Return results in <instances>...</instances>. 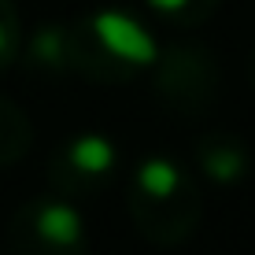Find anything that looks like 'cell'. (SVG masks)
I'll use <instances>...</instances> for the list:
<instances>
[{
    "label": "cell",
    "mask_w": 255,
    "mask_h": 255,
    "mask_svg": "<svg viewBox=\"0 0 255 255\" xmlns=\"http://www.w3.org/2000/svg\"><path fill=\"white\" fill-rule=\"evenodd\" d=\"M159 56L152 33L133 15L100 7L85 19L67 26V70L93 78V82H129L133 74L148 70Z\"/></svg>",
    "instance_id": "6da1fadb"
},
{
    "label": "cell",
    "mask_w": 255,
    "mask_h": 255,
    "mask_svg": "<svg viewBox=\"0 0 255 255\" xmlns=\"http://www.w3.org/2000/svg\"><path fill=\"white\" fill-rule=\"evenodd\" d=\"M33 144V126L30 119L22 115L19 104L4 100L0 96V166L7 163H19Z\"/></svg>",
    "instance_id": "52a82bcc"
},
{
    "label": "cell",
    "mask_w": 255,
    "mask_h": 255,
    "mask_svg": "<svg viewBox=\"0 0 255 255\" xmlns=\"http://www.w3.org/2000/svg\"><path fill=\"white\" fill-rule=\"evenodd\" d=\"M155 82L159 96L174 111L200 115L218 96V63L215 56L192 45H174L166 56H155Z\"/></svg>",
    "instance_id": "277c9868"
},
{
    "label": "cell",
    "mask_w": 255,
    "mask_h": 255,
    "mask_svg": "<svg viewBox=\"0 0 255 255\" xmlns=\"http://www.w3.org/2000/svg\"><path fill=\"white\" fill-rule=\"evenodd\" d=\"M248 78H252V85H255V48H252V56H248Z\"/></svg>",
    "instance_id": "8fae6325"
},
{
    "label": "cell",
    "mask_w": 255,
    "mask_h": 255,
    "mask_svg": "<svg viewBox=\"0 0 255 255\" xmlns=\"http://www.w3.org/2000/svg\"><path fill=\"white\" fill-rule=\"evenodd\" d=\"M196 159L204 178H211L215 185H237L248 174V144L226 133H211L196 144Z\"/></svg>",
    "instance_id": "8992f818"
},
{
    "label": "cell",
    "mask_w": 255,
    "mask_h": 255,
    "mask_svg": "<svg viewBox=\"0 0 255 255\" xmlns=\"http://www.w3.org/2000/svg\"><path fill=\"white\" fill-rule=\"evenodd\" d=\"M152 11H159L166 22H178V26H200L204 19L215 15V7L222 0H148Z\"/></svg>",
    "instance_id": "9c48e42d"
},
{
    "label": "cell",
    "mask_w": 255,
    "mask_h": 255,
    "mask_svg": "<svg viewBox=\"0 0 255 255\" xmlns=\"http://www.w3.org/2000/svg\"><path fill=\"white\" fill-rule=\"evenodd\" d=\"M22 52V22L11 0H0V74L19 59Z\"/></svg>",
    "instance_id": "30bf717a"
},
{
    "label": "cell",
    "mask_w": 255,
    "mask_h": 255,
    "mask_svg": "<svg viewBox=\"0 0 255 255\" xmlns=\"http://www.w3.org/2000/svg\"><path fill=\"white\" fill-rule=\"evenodd\" d=\"M129 218L159 248L185 244L200 226V185L189 178V170L170 155H152L133 170L126 189Z\"/></svg>",
    "instance_id": "7a4b0ae2"
},
{
    "label": "cell",
    "mask_w": 255,
    "mask_h": 255,
    "mask_svg": "<svg viewBox=\"0 0 255 255\" xmlns=\"http://www.w3.org/2000/svg\"><path fill=\"white\" fill-rule=\"evenodd\" d=\"M11 255H89V230L74 204L63 196H37L11 215L7 226Z\"/></svg>",
    "instance_id": "3957f363"
},
{
    "label": "cell",
    "mask_w": 255,
    "mask_h": 255,
    "mask_svg": "<svg viewBox=\"0 0 255 255\" xmlns=\"http://www.w3.org/2000/svg\"><path fill=\"white\" fill-rule=\"evenodd\" d=\"M119 174V148L104 133H78L56 148L48 159V178L59 192H93Z\"/></svg>",
    "instance_id": "5b68a950"
},
{
    "label": "cell",
    "mask_w": 255,
    "mask_h": 255,
    "mask_svg": "<svg viewBox=\"0 0 255 255\" xmlns=\"http://www.w3.org/2000/svg\"><path fill=\"white\" fill-rule=\"evenodd\" d=\"M26 56H30V67L33 70L63 74V70H67V26H56V22L41 26V30L33 33Z\"/></svg>",
    "instance_id": "ba28073f"
}]
</instances>
